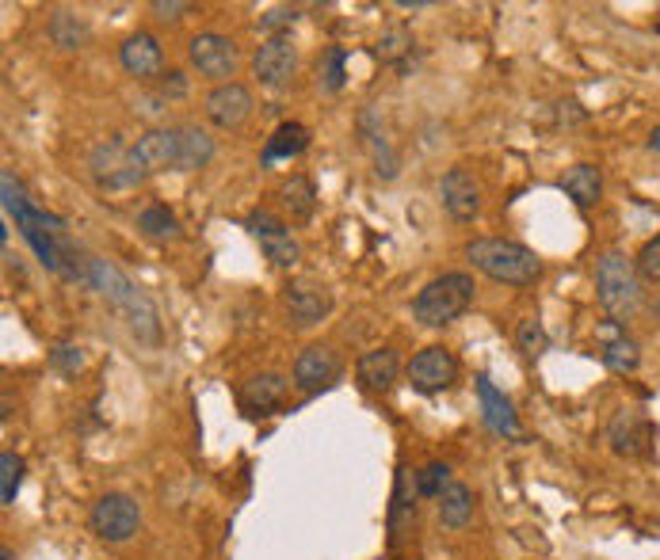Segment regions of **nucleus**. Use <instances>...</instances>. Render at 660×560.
I'll list each match as a JSON object with an SVG mask.
<instances>
[{"mask_svg": "<svg viewBox=\"0 0 660 560\" xmlns=\"http://www.w3.org/2000/svg\"><path fill=\"white\" fill-rule=\"evenodd\" d=\"M0 560H16V553H12V549H4V553H0Z\"/></svg>", "mask_w": 660, "mask_h": 560, "instance_id": "nucleus-42", "label": "nucleus"}, {"mask_svg": "<svg viewBox=\"0 0 660 560\" xmlns=\"http://www.w3.org/2000/svg\"><path fill=\"white\" fill-rule=\"evenodd\" d=\"M416 473L409 465L398 469V485H393V504H390V546H401V541L413 533L416 527Z\"/></svg>", "mask_w": 660, "mask_h": 560, "instance_id": "nucleus-17", "label": "nucleus"}, {"mask_svg": "<svg viewBox=\"0 0 660 560\" xmlns=\"http://www.w3.org/2000/svg\"><path fill=\"white\" fill-rule=\"evenodd\" d=\"M187 58H192V65L199 69L207 81L229 84V76L237 73V46H234V39H226V34H218V31L195 34L192 46H187Z\"/></svg>", "mask_w": 660, "mask_h": 560, "instance_id": "nucleus-9", "label": "nucleus"}, {"mask_svg": "<svg viewBox=\"0 0 660 560\" xmlns=\"http://www.w3.org/2000/svg\"><path fill=\"white\" fill-rule=\"evenodd\" d=\"M245 229L252 232V240L260 245V252L268 256L276 267H295L302 260V245L290 232V226L282 218H276L271 210H252L245 218Z\"/></svg>", "mask_w": 660, "mask_h": 560, "instance_id": "nucleus-7", "label": "nucleus"}, {"mask_svg": "<svg viewBox=\"0 0 660 560\" xmlns=\"http://www.w3.org/2000/svg\"><path fill=\"white\" fill-rule=\"evenodd\" d=\"M161 62H165V54H161V42L153 39L149 31L131 34V39L118 46V65L131 76H157Z\"/></svg>", "mask_w": 660, "mask_h": 560, "instance_id": "nucleus-21", "label": "nucleus"}, {"mask_svg": "<svg viewBox=\"0 0 660 560\" xmlns=\"http://www.w3.org/2000/svg\"><path fill=\"white\" fill-rule=\"evenodd\" d=\"M142 527V507L134 496L126 492H107L96 499L92 507V530L100 533L104 541H131Z\"/></svg>", "mask_w": 660, "mask_h": 560, "instance_id": "nucleus-8", "label": "nucleus"}, {"mask_svg": "<svg viewBox=\"0 0 660 560\" xmlns=\"http://www.w3.org/2000/svg\"><path fill=\"white\" fill-rule=\"evenodd\" d=\"M337 377H340V355L332 348H324V343H313V348H306L295 359V385L302 393L329 390Z\"/></svg>", "mask_w": 660, "mask_h": 560, "instance_id": "nucleus-16", "label": "nucleus"}, {"mask_svg": "<svg viewBox=\"0 0 660 560\" xmlns=\"http://www.w3.org/2000/svg\"><path fill=\"white\" fill-rule=\"evenodd\" d=\"M409 54H413V34H409V28L382 31V39H379V58H382V62L398 65L401 58H409Z\"/></svg>", "mask_w": 660, "mask_h": 560, "instance_id": "nucleus-33", "label": "nucleus"}, {"mask_svg": "<svg viewBox=\"0 0 660 560\" xmlns=\"http://www.w3.org/2000/svg\"><path fill=\"white\" fill-rule=\"evenodd\" d=\"M516 340H519V351L523 355H543L546 348H550V335H546V329L538 321H523L519 324V332H516Z\"/></svg>", "mask_w": 660, "mask_h": 560, "instance_id": "nucleus-35", "label": "nucleus"}, {"mask_svg": "<svg viewBox=\"0 0 660 560\" xmlns=\"http://www.w3.org/2000/svg\"><path fill=\"white\" fill-rule=\"evenodd\" d=\"M470 519H474V492L458 480H451L447 492L440 496V522L447 530H462L470 527Z\"/></svg>", "mask_w": 660, "mask_h": 560, "instance_id": "nucleus-27", "label": "nucleus"}, {"mask_svg": "<svg viewBox=\"0 0 660 560\" xmlns=\"http://www.w3.org/2000/svg\"><path fill=\"white\" fill-rule=\"evenodd\" d=\"M649 149H653V153H660V126H657L653 134H649Z\"/></svg>", "mask_w": 660, "mask_h": 560, "instance_id": "nucleus-41", "label": "nucleus"}, {"mask_svg": "<svg viewBox=\"0 0 660 560\" xmlns=\"http://www.w3.org/2000/svg\"><path fill=\"white\" fill-rule=\"evenodd\" d=\"M214 160V137L203 126H179V172H199Z\"/></svg>", "mask_w": 660, "mask_h": 560, "instance_id": "nucleus-25", "label": "nucleus"}, {"mask_svg": "<svg viewBox=\"0 0 660 560\" xmlns=\"http://www.w3.org/2000/svg\"><path fill=\"white\" fill-rule=\"evenodd\" d=\"M633 263H638V274L646 282H660V237L649 240V245L641 248L638 260H633Z\"/></svg>", "mask_w": 660, "mask_h": 560, "instance_id": "nucleus-37", "label": "nucleus"}, {"mask_svg": "<svg viewBox=\"0 0 660 560\" xmlns=\"http://www.w3.org/2000/svg\"><path fill=\"white\" fill-rule=\"evenodd\" d=\"M203 107H207V118L218 126V131H237V126H245L248 115H252V92L237 81L214 84Z\"/></svg>", "mask_w": 660, "mask_h": 560, "instance_id": "nucleus-12", "label": "nucleus"}, {"mask_svg": "<svg viewBox=\"0 0 660 560\" xmlns=\"http://www.w3.org/2000/svg\"><path fill=\"white\" fill-rule=\"evenodd\" d=\"M440 198L454 221H474L482 214V184L466 168H451L440 179Z\"/></svg>", "mask_w": 660, "mask_h": 560, "instance_id": "nucleus-15", "label": "nucleus"}, {"mask_svg": "<svg viewBox=\"0 0 660 560\" xmlns=\"http://www.w3.org/2000/svg\"><path fill=\"white\" fill-rule=\"evenodd\" d=\"M596 298L615 321H630L641 309V274L638 263L622 252H604L596 260Z\"/></svg>", "mask_w": 660, "mask_h": 560, "instance_id": "nucleus-5", "label": "nucleus"}, {"mask_svg": "<svg viewBox=\"0 0 660 560\" xmlns=\"http://www.w3.org/2000/svg\"><path fill=\"white\" fill-rule=\"evenodd\" d=\"M398 374H401V355L393 348H374L367 355H359L355 377L367 393H390Z\"/></svg>", "mask_w": 660, "mask_h": 560, "instance_id": "nucleus-20", "label": "nucleus"}, {"mask_svg": "<svg viewBox=\"0 0 660 560\" xmlns=\"http://www.w3.org/2000/svg\"><path fill=\"white\" fill-rule=\"evenodd\" d=\"M657 321H660V301H657Z\"/></svg>", "mask_w": 660, "mask_h": 560, "instance_id": "nucleus-43", "label": "nucleus"}, {"mask_svg": "<svg viewBox=\"0 0 660 560\" xmlns=\"http://www.w3.org/2000/svg\"><path fill=\"white\" fill-rule=\"evenodd\" d=\"M474 279L466 271H447L440 279H432L424 290L413 298V317L424 329H447L458 321L470 305H474Z\"/></svg>", "mask_w": 660, "mask_h": 560, "instance_id": "nucleus-4", "label": "nucleus"}, {"mask_svg": "<svg viewBox=\"0 0 660 560\" xmlns=\"http://www.w3.org/2000/svg\"><path fill=\"white\" fill-rule=\"evenodd\" d=\"M282 396H287V377H282V374H256V377H248V382H245L241 404L252 412V416H264V412L279 408Z\"/></svg>", "mask_w": 660, "mask_h": 560, "instance_id": "nucleus-22", "label": "nucleus"}, {"mask_svg": "<svg viewBox=\"0 0 660 560\" xmlns=\"http://www.w3.org/2000/svg\"><path fill=\"white\" fill-rule=\"evenodd\" d=\"M138 229L145 232V237H153V240H176L179 237V221H176V214L168 210V206H145V210L138 214Z\"/></svg>", "mask_w": 660, "mask_h": 560, "instance_id": "nucleus-29", "label": "nucleus"}, {"mask_svg": "<svg viewBox=\"0 0 660 560\" xmlns=\"http://www.w3.org/2000/svg\"><path fill=\"white\" fill-rule=\"evenodd\" d=\"M23 485V458L12 450L0 454V507H12Z\"/></svg>", "mask_w": 660, "mask_h": 560, "instance_id": "nucleus-31", "label": "nucleus"}, {"mask_svg": "<svg viewBox=\"0 0 660 560\" xmlns=\"http://www.w3.org/2000/svg\"><path fill=\"white\" fill-rule=\"evenodd\" d=\"M596 340H599V359H604L607 370H615V374H633V370L641 366V351L638 343L626 335V329L619 321L611 324H599L596 329Z\"/></svg>", "mask_w": 660, "mask_h": 560, "instance_id": "nucleus-18", "label": "nucleus"}, {"mask_svg": "<svg viewBox=\"0 0 660 560\" xmlns=\"http://www.w3.org/2000/svg\"><path fill=\"white\" fill-rule=\"evenodd\" d=\"M611 443L619 454H638L641 443H646V424L633 412H619V419L611 424Z\"/></svg>", "mask_w": 660, "mask_h": 560, "instance_id": "nucleus-30", "label": "nucleus"}, {"mask_svg": "<svg viewBox=\"0 0 660 560\" xmlns=\"http://www.w3.org/2000/svg\"><path fill=\"white\" fill-rule=\"evenodd\" d=\"M477 401H482V419L493 435L501 438H516L519 435V416L512 408V401L488 382V374H477Z\"/></svg>", "mask_w": 660, "mask_h": 560, "instance_id": "nucleus-19", "label": "nucleus"}, {"mask_svg": "<svg viewBox=\"0 0 660 560\" xmlns=\"http://www.w3.org/2000/svg\"><path fill=\"white\" fill-rule=\"evenodd\" d=\"M306 145H310V131H306L302 123H282L279 131L268 137V145H264V165L298 157V153H306Z\"/></svg>", "mask_w": 660, "mask_h": 560, "instance_id": "nucleus-26", "label": "nucleus"}, {"mask_svg": "<svg viewBox=\"0 0 660 560\" xmlns=\"http://www.w3.org/2000/svg\"><path fill=\"white\" fill-rule=\"evenodd\" d=\"M89 287L96 290V294L104 298L111 309H118V313L126 317L131 332L138 335L142 343H157L161 340L157 305H153L149 294H142V287H134V282L126 279V274L118 271L115 263L96 260V256H92V263H89Z\"/></svg>", "mask_w": 660, "mask_h": 560, "instance_id": "nucleus-2", "label": "nucleus"}, {"mask_svg": "<svg viewBox=\"0 0 660 560\" xmlns=\"http://www.w3.org/2000/svg\"><path fill=\"white\" fill-rule=\"evenodd\" d=\"M295 65H298V54H295V42H290V34L264 39L260 50H256V58H252L256 81L268 84V89H282V84L290 81V73H295Z\"/></svg>", "mask_w": 660, "mask_h": 560, "instance_id": "nucleus-13", "label": "nucleus"}, {"mask_svg": "<svg viewBox=\"0 0 660 560\" xmlns=\"http://www.w3.org/2000/svg\"><path fill=\"white\" fill-rule=\"evenodd\" d=\"M134 157L149 172H179V126H153L134 142Z\"/></svg>", "mask_w": 660, "mask_h": 560, "instance_id": "nucleus-14", "label": "nucleus"}, {"mask_svg": "<svg viewBox=\"0 0 660 560\" xmlns=\"http://www.w3.org/2000/svg\"><path fill=\"white\" fill-rule=\"evenodd\" d=\"M466 260L477 267L482 274H488L493 282L504 287H535L543 263L530 248L516 245V240H501V237H482L466 245Z\"/></svg>", "mask_w": 660, "mask_h": 560, "instance_id": "nucleus-3", "label": "nucleus"}, {"mask_svg": "<svg viewBox=\"0 0 660 560\" xmlns=\"http://www.w3.org/2000/svg\"><path fill=\"white\" fill-rule=\"evenodd\" d=\"M447 485H451V465H443V462H427L424 469L416 473V488H420V496H427V499H440L447 492Z\"/></svg>", "mask_w": 660, "mask_h": 560, "instance_id": "nucleus-32", "label": "nucleus"}, {"mask_svg": "<svg viewBox=\"0 0 660 560\" xmlns=\"http://www.w3.org/2000/svg\"><path fill=\"white\" fill-rule=\"evenodd\" d=\"M50 366L62 370V374H76V370L84 366V355L76 343H58L54 351H50Z\"/></svg>", "mask_w": 660, "mask_h": 560, "instance_id": "nucleus-36", "label": "nucleus"}, {"mask_svg": "<svg viewBox=\"0 0 660 560\" xmlns=\"http://www.w3.org/2000/svg\"><path fill=\"white\" fill-rule=\"evenodd\" d=\"M282 305H287V317L295 329H313V324H321L329 317L332 294L324 287H317V282L298 279L282 290Z\"/></svg>", "mask_w": 660, "mask_h": 560, "instance_id": "nucleus-10", "label": "nucleus"}, {"mask_svg": "<svg viewBox=\"0 0 660 560\" xmlns=\"http://www.w3.org/2000/svg\"><path fill=\"white\" fill-rule=\"evenodd\" d=\"M295 20H298V8H271V12L260 15V31L268 34V39H276V34L287 31Z\"/></svg>", "mask_w": 660, "mask_h": 560, "instance_id": "nucleus-38", "label": "nucleus"}, {"mask_svg": "<svg viewBox=\"0 0 660 560\" xmlns=\"http://www.w3.org/2000/svg\"><path fill=\"white\" fill-rule=\"evenodd\" d=\"M0 195H4V210L16 218V229L23 232V240H28L31 252L39 256V263L47 267V271L62 274V279L84 282V287H89L92 256H84L81 248L65 237V218L39 210V206H31L28 191H23V184L12 176V172H4V176H0Z\"/></svg>", "mask_w": 660, "mask_h": 560, "instance_id": "nucleus-1", "label": "nucleus"}, {"mask_svg": "<svg viewBox=\"0 0 660 560\" xmlns=\"http://www.w3.org/2000/svg\"><path fill=\"white\" fill-rule=\"evenodd\" d=\"M458 377V359L447 348H424L420 355L409 363V382L420 393H443L454 385Z\"/></svg>", "mask_w": 660, "mask_h": 560, "instance_id": "nucleus-11", "label": "nucleus"}, {"mask_svg": "<svg viewBox=\"0 0 660 560\" xmlns=\"http://www.w3.org/2000/svg\"><path fill=\"white\" fill-rule=\"evenodd\" d=\"M187 12H192V4H187V0H153V15H157V20H165V23L184 20Z\"/></svg>", "mask_w": 660, "mask_h": 560, "instance_id": "nucleus-40", "label": "nucleus"}, {"mask_svg": "<svg viewBox=\"0 0 660 560\" xmlns=\"http://www.w3.org/2000/svg\"><path fill=\"white\" fill-rule=\"evenodd\" d=\"M50 39H54V46H62V50H81L84 42H89V28H84L81 15L58 8V12L50 15Z\"/></svg>", "mask_w": 660, "mask_h": 560, "instance_id": "nucleus-28", "label": "nucleus"}, {"mask_svg": "<svg viewBox=\"0 0 660 560\" xmlns=\"http://www.w3.org/2000/svg\"><path fill=\"white\" fill-rule=\"evenodd\" d=\"M561 191L569 195L580 210H588V206H596L599 195H604V176H599L596 165H573L561 176Z\"/></svg>", "mask_w": 660, "mask_h": 560, "instance_id": "nucleus-24", "label": "nucleus"}, {"mask_svg": "<svg viewBox=\"0 0 660 560\" xmlns=\"http://www.w3.org/2000/svg\"><path fill=\"white\" fill-rule=\"evenodd\" d=\"M157 96L161 100H179V96H187V76L179 73V69H168V73H161V89H157Z\"/></svg>", "mask_w": 660, "mask_h": 560, "instance_id": "nucleus-39", "label": "nucleus"}, {"mask_svg": "<svg viewBox=\"0 0 660 560\" xmlns=\"http://www.w3.org/2000/svg\"><path fill=\"white\" fill-rule=\"evenodd\" d=\"M279 203L290 214V221H310L317 210V187L310 176H290L279 184Z\"/></svg>", "mask_w": 660, "mask_h": 560, "instance_id": "nucleus-23", "label": "nucleus"}, {"mask_svg": "<svg viewBox=\"0 0 660 560\" xmlns=\"http://www.w3.org/2000/svg\"><path fill=\"white\" fill-rule=\"evenodd\" d=\"M89 172L100 191H126L145 179V168L134 157V145H123L118 137H107L89 153Z\"/></svg>", "mask_w": 660, "mask_h": 560, "instance_id": "nucleus-6", "label": "nucleus"}, {"mask_svg": "<svg viewBox=\"0 0 660 560\" xmlns=\"http://www.w3.org/2000/svg\"><path fill=\"white\" fill-rule=\"evenodd\" d=\"M317 73H321V84L329 92H340L344 89V50L340 46H329L321 54V65H317Z\"/></svg>", "mask_w": 660, "mask_h": 560, "instance_id": "nucleus-34", "label": "nucleus"}]
</instances>
